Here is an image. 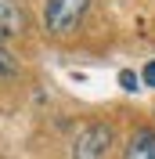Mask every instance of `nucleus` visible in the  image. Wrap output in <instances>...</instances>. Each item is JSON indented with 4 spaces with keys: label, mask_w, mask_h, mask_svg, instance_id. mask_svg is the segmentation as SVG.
<instances>
[{
    "label": "nucleus",
    "mask_w": 155,
    "mask_h": 159,
    "mask_svg": "<svg viewBox=\"0 0 155 159\" xmlns=\"http://www.w3.org/2000/svg\"><path fill=\"white\" fill-rule=\"evenodd\" d=\"M87 11H90V0H47L43 4V29L51 36H69L79 29Z\"/></svg>",
    "instance_id": "nucleus-1"
},
{
    "label": "nucleus",
    "mask_w": 155,
    "mask_h": 159,
    "mask_svg": "<svg viewBox=\"0 0 155 159\" xmlns=\"http://www.w3.org/2000/svg\"><path fill=\"white\" fill-rule=\"evenodd\" d=\"M112 148V127L108 123H87L72 138V152L69 159H105Z\"/></svg>",
    "instance_id": "nucleus-2"
},
{
    "label": "nucleus",
    "mask_w": 155,
    "mask_h": 159,
    "mask_svg": "<svg viewBox=\"0 0 155 159\" xmlns=\"http://www.w3.org/2000/svg\"><path fill=\"white\" fill-rule=\"evenodd\" d=\"M123 159H155V130L152 127H137L126 138V152Z\"/></svg>",
    "instance_id": "nucleus-3"
},
{
    "label": "nucleus",
    "mask_w": 155,
    "mask_h": 159,
    "mask_svg": "<svg viewBox=\"0 0 155 159\" xmlns=\"http://www.w3.org/2000/svg\"><path fill=\"white\" fill-rule=\"evenodd\" d=\"M25 33V11L18 0H0V36H18Z\"/></svg>",
    "instance_id": "nucleus-4"
},
{
    "label": "nucleus",
    "mask_w": 155,
    "mask_h": 159,
    "mask_svg": "<svg viewBox=\"0 0 155 159\" xmlns=\"http://www.w3.org/2000/svg\"><path fill=\"white\" fill-rule=\"evenodd\" d=\"M15 72H18V61H15V54L4 47V36H0V76H15Z\"/></svg>",
    "instance_id": "nucleus-5"
},
{
    "label": "nucleus",
    "mask_w": 155,
    "mask_h": 159,
    "mask_svg": "<svg viewBox=\"0 0 155 159\" xmlns=\"http://www.w3.org/2000/svg\"><path fill=\"white\" fill-rule=\"evenodd\" d=\"M119 83H123V90H137V83H141V76H134L130 69L119 72Z\"/></svg>",
    "instance_id": "nucleus-6"
},
{
    "label": "nucleus",
    "mask_w": 155,
    "mask_h": 159,
    "mask_svg": "<svg viewBox=\"0 0 155 159\" xmlns=\"http://www.w3.org/2000/svg\"><path fill=\"white\" fill-rule=\"evenodd\" d=\"M141 83L144 87H155V61H148L144 69H141Z\"/></svg>",
    "instance_id": "nucleus-7"
}]
</instances>
